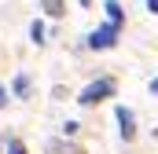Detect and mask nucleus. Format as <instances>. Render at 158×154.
Returning <instances> with one entry per match:
<instances>
[{
    "label": "nucleus",
    "instance_id": "6",
    "mask_svg": "<svg viewBox=\"0 0 158 154\" xmlns=\"http://www.w3.org/2000/svg\"><path fill=\"white\" fill-rule=\"evenodd\" d=\"M11 88H15V95H30V88H33V81H30L26 74H19V77H15V84H11Z\"/></svg>",
    "mask_w": 158,
    "mask_h": 154
},
{
    "label": "nucleus",
    "instance_id": "11",
    "mask_svg": "<svg viewBox=\"0 0 158 154\" xmlns=\"http://www.w3.org/2000/svg\"><path fill=\"white\" fill-rule=\"evenodd\" d=\"M7 107V92H4V84H0V110Z\"/></svg>",
    "mask_w": 158,
    "mask_h": 154
},
{
    "label": "nucleus",
    "instance_id": "12",
    "mask_svg": "<svg viewBox=\"0 0 158 154\" xmlns=\"http://www.w3.org/2000/svg\"><path fill=\"white\" fill-rule=\"evenodd\" d=\"M147 11H155V15H158V0H147Z\"/></svg>",
    "mask_w": 158,
    "mask_h": 154
},
{
    "label": "nucleus",
    "instance_id": "13",
    "mask_svg": "<svg viewBox=\"0 0 158 154\" xmlns=\"http://www.w3.org/2000/svg\"><path fill=\"white\" fill-rule=\"evenodd\" d=\"M151 92H155V95H158V77H155V81H151Z\"/></svg>",
    "mask_w": 158,
    "mask_h": 154
},
{
    "label": "nucleus",
    "instance_id": "1",
    "mask_svg": "<svg viewBox=\"0 0 158 154\" xmlns=\"http://www.w3.org/2000/svg\"><path fill=\"white\" fill-rule=\"evenodd\" d=\"M114 92H118V84H114V77H96L92 84H85V88H81L77 103H81V107H96V103H103V99H110Z\"/></svg>",
    "mask_w": 158,
    "mask_h": 154
},
{
    "label": "nucleus",
    "instance_id": "3",
    "mask_svg": "<svg viewBox=\"0 0 158 154\" xmlns=\"http://www.w3.org/2000/svg\"><path fill=\"white\" fill-rule=\"evenodd\" d=\"M114 117H118L121 140H125V143H129V140H136V117H132V110H129V107H118V110H114Z\"/></svg>",
    "mask_w": 158,
    "mask_h": 154
},
{
    "label": "nucleus",
    "instance_id": "9",
    "mask_svg": "<svg viewBox=\"0 0 158 154\" xmlns=\"http://www.w3.org/2000/svg\"><path fill=\"white\" fill-rule=\"evenodd\" d=\"M7 154H30L22 140H7Z\"/></svg>",
    "mask_w": 158,
    "mask_h": 154
},
{
    "label": "nucleus",
    "instance_id": "14",
    "mask_svg": "<svg viewBox=\"0 0 158 154\" xmlns=\"http://www.w3.org/2000/svg\"><path fill=\"white\" fill-rule=\"evenodd\" d=\"M88 4H92V0H81V7H88Z\"/></svg>",
    "mask_w": 158,
    "mask_h": 154
},
{
    "label": "nucleus",
    "instance_id": "7",
    "mask_svg": "<svg viewBox=\"0 0 158 154\" xmlns=\"http://www.w3.org/2000/svg\"><path fill=\"white\" fill-rule=\"evenodd\" d=\"M30 37H33V44H44V22H33L30 26Z\"/></svg>",
    "mask_w": 158,
    "mask_h": 154
},
{
    "label": "nucleus",
    "instance_id": "2",
    "mask_svg": "<svg viewBox=\"0 0 158 154\" xmlns=\"http://www.w3.org/2000/svg\"><path fill=\"white\" fill-rule=\"evenodd\" d=\"M114 44H118V26H110V22L88 33V48H92V51H107V48H114Z\"/></svg>",
    "mask_w": 158,
    "mask_h": 154
},
{
    "label": "nucleus",
    "instance_id": "4",
    "mask_svg": "<svg viewBox=\"0 0 158 154\" xmlns=\"http://www.w3.org/2000/svg\"><path fill=\"white\" fill-rule=\"evenodd\" d=\"M48 154H81V147L66 140H48Z\"/></svg>",
    "mask_w": 158,
    "mask_h": 154
},
{
    "label": "nucleus",
    "instance_id": "10",
    "mask_svg": "<svg viewBox=\"0 0 158 154\" xmlns=\"http://www.w3.org/2000/svg\"><path fill=\"white\" fill-rule=\"evenodd\" d=\"M77 128H81L77 121H66V125H63V132H66V136H77Z\"/></svg>",
    "mask_w": 158,
    "mask_h": 154
},
{
    "label": "nucleus",
    "instance_id": "5",
    "mask_svg": "<svg viewBox=\"0 0 158 154\" xmlns=\"http://www.w3.org/2000/svg\"><path fill=\"white\" fill-rule=\"evenodd\" d=\"M121 18H125V15H121V4H118V0H107V22L121 30Z\"/></svg>",
    "mask_w": 158,
    "mask_h": 154
},
{
    "label": "nucleus",
    "instance_id": "8",
    "mask_svg": "<svg viewBox=\"0 0 158 154\" xmlns=\"http://www.w3.org/2000/svg\"><path fill=\"white\" fill-rule=\"evenodd\" d=\"M44 7H48V15H52V18H59V15H63V0H44Z\"/></svg>",
    "mask_w": 158,
    "mask_h": 154
}]
</instances>
